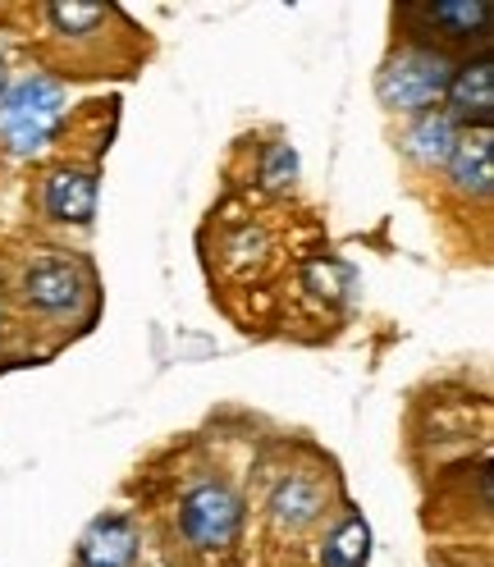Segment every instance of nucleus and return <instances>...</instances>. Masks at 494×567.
Wrapping results in <instances>:
<instances>
[{"instance_id": "obj_9", "label": "nucleus", "mask_w": 494, "mask_h": 567, "mask_svg": "<svg viewBox=\"0 0 494 567\" xmlns=\"http://www.w3.org/2000/svg\"><path fill=\"white\" fill-rule=\"evenodd\" d=\"M453 142H457L453 120L426 111V115H416V124H412V133H408V152H412L421 165H449Z\"/></svg>"}, {"instance_id": "obj_10", "label": "nucleus", "mask_w": 494, "mask_h": 567, "mask_svg": "<svg viewBox=\"0 0 494 567\" xmlns=\"http://www.w3.org/2000/svg\"><path fill=\"white\" fill-rule=\"evenodd\" d=\"M321 489H316L311 481H302V476H294V481H285L275 489V499H270V513H275V522L279 526H289V530H298V526H311L316 517H321Z\"/></svg>"}, {"instance_id": "obj_3", "label": "nucleus", "mask_w": 494, "mask_h": 567, "mask_svg": "<svg viewBox=\"0 0 494 567\" xmlns=\"http://www.w3.org/2000/svg\"><path fill=\"white\" fill-rule=\"evenodd\" d=\"M243 504L225 485H202L184 499V536L197 549H225L238 536Z\"/></svg>"}, {"instance_id": "obj_6", "label": "nucleus", "mask_w": 494, "mask_h": 567, "mask_svg": "<svg viewBox=\"0 0 494 567\" xmlns=\"http://www.w3.org/2000/svg\"><path fill=\"white\" fill-rule=\"evenodd\" d=\"M47 210L60 225H88L96 216V179L83 169H55L47 179Z\"/></svg>"}, {"instance_id": "obj_13", "label": "nucleus", "mask_w": 494, "mask_h": 567, "mask_svg": "<svg viewBox=\"0 0 494 567\" xmlns=\"http://www.w3.org/2000/svg\"><path fill=\"white\" fill-rule=\"evenodd\" d=\"M294 174H298V156L289 142H275V147L266 152V169H261V179L266 188H289L294 184Z\"/></svg>"}, {"instance_id": "obj_7", "label": "nucleus", "mask_w": 494, "mask_h": 567, "mask_svg": "<svg viewBox=\"0 0 494 567\" xmlns=\"http://www.w3.org/2000/svg\"><path fill=\"white\" fill-rule=\"evenodd\" d=\"M449 169H453V184L463 193L485 197L490 179H494V137H490V128H472V133L457 137L453 156H449Z\"/></svg>"}, {"instance_id": "obj_12", "label": "nucleus", "mask_w": 494, "mask_h": 567, "mask_svg": "<svg viewBox=\"0 0 494 567\" xmlns=\"http://www.w3.org/2000/svg\"><path fill=\"white\" fill-rule=\"evenodd\" d=\"M426 19L444 23L449 38H481V32L490 28V6H481V0H440V6H426L421 10Z\"/></svg>"}, {"instance_id": "obj_4", "label": "nucleus", "mask_w": 494, "mask_h": 567, "mask_svg": "<svg viewBox=\"0 0 494 567\" xmlns=\"http://www.w3.org/2000/svg\"><path fill=\"white\" fill-rule=\"evenodd\" d=\"M449 101H453V115L457 120H467V124H490V115H494V69H490V55H481L476 64H463L457 74L449 79V92H444ZM449 115V120H453Z\"/></svg>"}, {"instance_id": "obj_8", "label": "nucleus", "mask_w": 494, "mask_h": 567, "mask_svg": "<svg viewBox=\"0 0 494 567\" xmlns=\"http://www.w3.org/2000/svg\"><path fill=\"white\" fill-rule=\"evenodd\" d=\"M23 293L32 307L42 311H64L83 298V275L69 266V261H38L23 279Z\"/></svg>"}, {"instance_id": "obj_11", "label": "nucleus", "mask_w": 494, "mask_h": 567, "mask_svg": "<svg viewBox=\"0 0 494 567\" xmlns=\"http://www.w3.org/2000/svg\"><path fill=\"white\" fill-rule=\"evenodd\" d=\"M367 558H371V530L362 517H348L330 536V545L321 549L326 567H367Z\"/></svg>"}, {"instance_id": "obj_2", "label": "nucleus", "mask_w": 494, "mask_h": 567, "mask_svg": "<svg viewBox=\"0 0 494 567\" xmlns=\"http://www.w3.org/2000/svg\"><path fill=\"white\" fill-rule=\"evenodd\" d=\"M64 115V92L51 79H23L0 96V128L19 152H32L60 128Z\"/></svg>"}, {"instance_id": "obj_14", "label": "nucleus", "mask_w": 494, "mask_h": 567, "mask_svg": "<svg viewBox=\"0 0 494 567\" xmlns=\"http://www.w3.org/2000/svg\"><path fill=\"white\" fill-rule=\"evenodd\" d=\"M47 14H51V23H55L60 32H79V28H96V23L105 19V10H101V6H51Z\"/></svg>"}, {"instance_id": "obj_5", "label": "nucleus", "mask_w": 494, "mask_h": 567, "mask_svg": "<svg viewBox=\"0 0 494 567\" xmlns=\"http://www.w3.org/2000/svg\"><path fill=\"white\" fill-rule=\"evenodd\" d=\"M83 567H133L137 558V530L124 517H96L79 545Z\"/></svg>"}, {"instance_id": "obj_1", "label": "nucleus", "mask_w": 494, "mask_h": 567, "mask_svg": "<svg viewBox=\"0 0 494 567\" xmlns=\"http://www.w3.org/2000/svg\"><path fill=\"white\" fill-rule=\"evenodd\" d=\"M453 69L444 55L435 51H403L380 69V101L390 111H408V115H426L431 105L449 92Z\"/></svg>"}, {"instance_id": "obj_15", "label": "nucleus", "mask_w": 494, "mask_h": 567, "mask_svg": "<svg viewBox=\"0 0 494 567\" xmlns=\"http://www.w3.org/2000/svg\"><path fill=\"white\" fill-rule=\"evenodd\" d=\"M0 92H6V64H0Z\"/></svg>"}]
</instances>
